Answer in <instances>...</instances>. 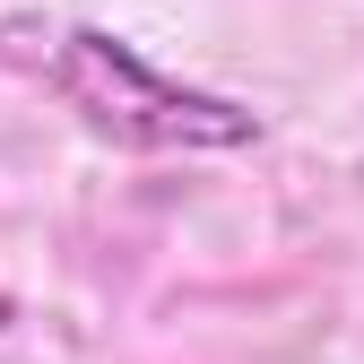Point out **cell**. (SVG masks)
Segmentation results:
<instances>
[{
	"label": "cell",
	"mask_w": 364,
	"mask_h": 364,
	"mask_svg": "<svg viewBox=\"0 0 364 364\" xmlns=\"http://www.w3.org/2000/svg\"><path fill=\"white\" fill-rule=\"evenodd\" d=\"M53 87L122 148H243V139H260V122L243 105L200 96V87H173L165 70H148L130 53L122 35H96V26L61 35Z\"/></svg>",
	"instance_id": "1"
}]
</instances>
